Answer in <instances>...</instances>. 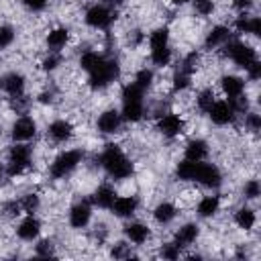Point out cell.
<instances>
[{
    "instance_id": "obj_1",
    "label": "cell",
    "mask_w": 261,
    "mask_h": 261,
    "mask_svg": "<svg viewBox=\"0 0 261 261\" xmlns=\"http://www.w3.org/2000/svg\"><path fill=\"white\" fill-rule=\"evenodd\" d=\"M100 163L104 165V169L116 177V179H122V177H128L133 173V163L124 157V153L120 151L118 145H106L104 153L100 155Z\"/></svg>"
},
{
    "instance_id": "obj_2",
    "label": "cell",
    "mask_w": 261,
    "mask_h": 261,
    "mask_svg": "<svg viewBox=\"0 0 261 261\" xmlns=\"http://www.w3.org/2000/svg\"><path fill=\"white\" fill-rule=\"evenodd\" d=\"M120 73V67L114 59H104V63L90 73V86L96 90V88H106L110 82H114Z\"/></svg>"
},
{
    "instance_id": "obj_3",
    "label": "cell",
    "mask_w": 261,
    "mask_h": 261,
    "mask_svg": "<svg viewBox=\"0 0 261 261\" xmlns=\"http://www.w3.org/2000/svg\"><path fill=\"white\" fill-rule=\"evenodd\" d=\"M82 157H84V153L77 151V149L61 153V155L51 163V175H53V177H63V175H67L69 171H73V169L77 167V163L82 161Z\"/></svg>"
},
{
    "instance_id": "obj_4",
    "label": "cell",
    "mask_w": 261,
    "mask_h": 261,
    "mask_svg": "<svg viewBox=\"0 0 261 261\" xmlns=\"http://www.w3.org/2000/svg\"><path fill=\"white\" fill-rule=\"evenodd\" d=\"M224 55H228L237 65H241V67H245V69H247L253 61H257V53H255V49L249 47V45H245V43H239V41L228 43Z\"/></svg>"
},
{
    "instance_id": "obj_5",
    "label": "cell",
    "mask_w": 261,
    "mask_h": 261,
    "mask_svg": "<svg viewBox=\"0 0 261 261\" xmlns=\"http://www.w3.org/2000/svg\"><path fill=\"white\" fill-rule=\"evenodd\" d=\"M192 179H196V181H200V184H204V186H210V188H216V186H220V171L214 167V165H210V163H202V161H196V167H194V177Z\"/></svg>"
},
{
    "instance_id": "obj_6",
    "label": "cell",
    "mask_w": 261,
    "mask_h": 261,
    "mask_svg": "<svg viewBox=\"0 0 261 261\" xmlns=\"http://www.w3.org/2000/svg\"><path fill=\"white\" fill-rule=\"evenodd\" d=\"M112 12L106 8V6H100V4H96V6H92L88 12H86V22L90 24V27H94V29H106L110 22H112Z\"/></svg>"
},
{
    "instance_id": "obj_7",
    "label": "cell",
    "mask_w": 261,
    "mask_h": 261,
    "mask_svg": "<svg viewBox=\"0 0 261 261\" xmlns=\"http://www.w3.org/2000/svg\"><path fill=\"white\" fill-rule=\"evenodd\" d=\"M208 114H210L212 122H216V124H226L234 118V110H232L230 102H222V100L212 102V106L208 108Z\"/></svg>"
},
{
    "instance_id": "obj_8",
    "label": "cell",
    "mask_w": 261,
    "mask_h": 261,
    "mask_svg": "<svg viewBox=\"0 0 261 261\" xmlns=\"http://www.w3.org/2000/svg\"><path fill=\"white\" fill-rule=\"evenodd\" d=\"M35 128H37L35 126V120L29 118V116H22L12 126V139L14 141H29L35 135Z\"/></svg>"
},
{
    "instance_id": "obj_9",
    "label": "cell",
    "mask_w": 261,
    "mask_h": 261,
    "mask_svg": "<svg viewBox=\"0 0 261 261\" xmlns=\"http://www.w3.org/2000/svg\"><path fill=\"white\" fill-rule=\"evenodd\" d=\"M90 216H92V208H90V204L84 200V202H77V204L71 208V212H69V222H71V226L82 228V226L88 224Z\"/></svg>"
},
{
    "instance_id": "obj_10",
    "label": "cell",
    "mask_w": 261,
    "mask_h": 261,
    "mask_svg": "<svg viewBox=\"0 0 261 261\" xmlns=\"http://www.w3.org/2000/svg\"><path fill=\"white\" fill-rule=\"evenodd\" d=\"M2 88L8 96L12 98H22V92H24V77L20 73H8L4 80H2Z\"/></svg>"
},
{
    "instance_id": "obj_11",
    "label": "cell",
    "mask_w": 261,
    "mask_h": 261,
    "mask_svg": "<svg viewBox=\"0 0 261 261\" xmlns=\"http://www.w3.org/2000/svg\"><path fill=\"white\" fill-rule=\"evenodd\" d=\"M159 130H161L165 137H177V135L184 130V120H181L177 114H165V116L159 120Z\"/></svg>"
},
{
    "instance_id": "obj_12",
    "label": "cell",
    "mask_w": 261,
    "mask_h": 261,
    "mask_svg": "<svg viewBox=\"0 0 261 261\" xmlns=\"http://www.w3.org/2000/svg\"><path fill=\"white\" fill-rule=\"evenodd\" d=\"M118 126H120V114L116 112V110H106V112H102L100 114V118H98V128L102 130V133H114V130H118Z\"/></svg>"
},
{
    "instance_id": "obj_13",
    "label": "cell",
    "mask_w": 261,
    "mask_h": 261,
    "mask_svg": "<svg viewBox=\"0 0 261 261\" xmlns=\"http://www.w3.org/2000/svg\"><path fill=\"white\" fill-rule=\"evenodd\" d=\"M49 135H51L53 141L61 143V141H67L73 135V126L67 120H55V122L49 124Z\"/></svg>"
},
{
    "instance_id": "obj_14",
    "label": "cell",
    "mask_w": 261,
    "mask_h": 261,
    "mask_svg": "<svg viewBox=\"0 0 261 261\" xmlns=\"http://www.w3.org/2000/svg\"><path fill=\"white\" fill-rule=\"evenodd\" d=\"M220 84H222V92H224L228 98H237V96H241L243 90H245V82H243L241 77H237V75H224V77L220 80Z\"/></svg>"
},
{
    "instance_id": "obj_15",
    "label": "cell",
    "mask_w": 261,
    "mask_h": 261,
    "mask_svg": "<svg viewBox=\"0 0 261 261\" xmlns=\"http://www.w3.org/2000/svg\"><path fill=\"white\" fill-rule=\"evenodd\" d=\"M10 163L18 165L20 169H27L31 163V147L29 145H14L10 149Z\"/></svg>"
},
{
    "instance_id": "obj_16",
    "label": "cell",
    "mask_w": 261,
    "mask_h": 261,
    "mask_svg": "<svg viewBox=\"0 0 261 261\" xmlns=\"http://www.w3.org/2000/svg\"><path fill=\"white\" fill-rule=\"evenodd\" d=\"M39 230H41V224H39L37 218H33V214H31L29 218H24V220L18 224V228H16L18 237L24 239V241H33V239L39 234Z\"/></svg>"
},
{
    "instance_id": "obj_17",
    "label": "cell",
    "mask_w": 261,
    "mask_h": 261,
    "mask_svg": "<svg viewBox=\"0 0 261 261\" xmlns=\"http://www.w3.org/2000/svg\"><path fill=\"white\" fill-rule=\"evenodd\" d=\"M110 208L114 210L116 216H130L137 210V200L133 196H122V198H116Z\"/></svg>"
},
{
    "instance_id": "obj_18",
    "label": "cell",
    "mask_w": 261,
    "mask_h": 261,
    "mask_svg": "<svg viewBox=\"0 0 261 261\" xmlns=\"http://www.w3.org/2000/svg\"><path fill=\"white\" fill-rule=\"evenodd\" d=\"M196 237H198V226L196 224H184L177 232H175V247L179 249V247H186V245H190V243H194L196 241Z\"/></svg>"
},
{
    "instance_id": "obj_19",
    "label": "cell",
    "mask_w": 261,
    "mask_h": 261,
    "mask_svg": "<svg viewBox=\"0 0 261 261\" xmlns=\"http://www.w3.org/2000/svg\"><path fill=\"white\" fill-rule=\"evenodd\" d=\"M124 232H126V237H128L133 243H137V245H141V243H145V241L149 239V228H147L145 224H141V222H130V224H126V226H124Z\"/></svg>"
},
{
    "instance_id": "obj_20",
    "label": "cell",
    "mask_w": 261,
    "mask_h": 261,
    "mask_svg": "<svg viewBox=\"0 0 261 261\" xmlns=\"http://www.w3.org/2000/svg\"><path fill=\"white\" fill-rule=\"evenodd\" d=\"M206 153H208V147L200 139L190 141L188 147H186V159H190V161H202L206 157Z\"/></svg>"
},
{
    "instance_id": "obj_21",
    "label": "cell",
    "mask_w": 261,
    "mask_h": 261,
    "mask_svg": "<svg viewBox=\"0 0 261 261\" xmlns=\"http://www.w3.org/2000/svg\"><path fill=\"white\" fill-rule=\"evenodd\" d=\"M114 200H116V192H114L110 186H100V188L94 192V202H96L100 208H110Z\"/></svg>"
},
{
    "instance_id": "obj_22",
    "label": "cell",
    "mask_w": 261,
    "mask_h": 261,
    "mask_svg": "<svg viewBox=\"0 0 261 261\" xmlns=\"http://www.w3.org/2000/svg\"><path fill=\"white\" fill-rule=\"evenodd\" d=\"M226 39H228V29H226V27H214V29L208 33V37H206V47H208V49L218 47V45H222Z\"/></svg>"
},
{
    "instance_id": "obj_23",
    "label": "cell",
    "mask_w": 261,
    "mask_h": 261,
    "mask_svg": "<svg viewBox=\"0 0 261 261\" xmlns=\"http://www.w3.org/2000/svg\"><path fill=\"white\" fill-rule=\"evenodd\" d=\"M234 27H237L241 33H253V35H259V33H261V20H259L257 16H253V18L241 16V18L234 22Z\"/></svg>"
},
{
    "instance_id": "obj_24",
    "label": "cell",
    "mask_w": 261,
    "mask_h": 261,
    "mask_svg": "<svg viewBox=\"0 0 261 261\" xmlns=\"http://www.w3.org/2000/svg\"><path fill=\"white\" fill-rule=\"evenodd\" d=\"M104 63V57L102 55H98V53H94V51H90V53H84L82 55V59H80V65L88 71V73H92V71H96L100 65Z\"/></svg>"
},
{
    "instance_id": "obj_25",
    "label": "cell",
    "mask_w": 261,
    "mask_h": 261,
    "mask_svg": "<svg viewBox=\"0 0 261 261\" xmlns=\"http://www.w3.org/2000/svg\"><path fill=\"white\" fill-rule=\"evenodd\" d=\"M153 216H155V220H157V222L167 224V222H169V220H173V216H175V206H173V204H169V202H163V204H159V206L155 208Z\"/></svg>"
},
{
    "instance_id": "obj_26",
    "label": "cell",
    "mask_w": 261,
    "mask_h": 261,
    "mask_svg": "<svg viewBox=\"0 0 261 261\" xmlns=\"http://www.w3.org/2000/svg\"><path fill=\"white\" fill-rule=\"evenodd\" d=\"M122 116H124V120H130V122L141 120L143 102H126V104H122Z\"/></svg>"
},
{
    "instance_id": "obj_27",
    "label": "cell",
    "mask_w": 261,
    "mask_h": 261,
    "mask_svg": "<svg viewBox=\"0 0 261 261\" xmlns=\"http://www.w3.org/2000/svg\"><path fill=\"white\" fill-rule=\"evenodd\" d=\"M216 210H218V198L216 196H206V198H202L198 202V214L204 216V218L212 216Z\"/></svg>"
},
{
    "instance_id": "obj_28",
    "label": "cell",
    "mask_w": 261,
    "mask_h": 261,
    "mask_svg": "<svg viewBox=\"0 0 261 261\" xmlns=\"http://www.w3.org/2000/svg\"><path fill=\"white\" fill-rule=\"evenodd\" d=\"M67 37H69L67 29H55V31L49 33V37H47V45H49L51 49H59V47L65 45Z\"/></svg>"
},
{
    "instance_id": "obj_29",
    "label": "cell",
    "mask_w": 261,
    "mask_h": 261,
    "mask_svg": "<svg viewBox=\"0 0 261 261\" xmlns=\"http://www.w3.org/2000/svg\"><path fill=\"white\" fill-rule=\"evenodd\" d=\"M234 220H237V224H239L241 228L249 230V228L255 224V212H253V210H249V208H241V210L237 212Z\"/></svg>"
},
{
    "instance_id": "obj_30",
    "label": "cell",
    "mask_w": 261,
    "mask_h": 261,
    "mask_svg": "<svg viewBox=\"0 0 261 261\" xmlns=\"http://www.w3.org/2000/svg\"><path fill=\"white\" fill-rule=\"evenodd\" d=\"M151 59H153L155 65H167L169 59H171V51H169V47L163 45V47H155V49H151Z\"/></svg>"
},
{
    "instance_id": "obj_31",
    "label": "cell",
    "mask_w": 261,
    "mask_h": 261,
    "mask_svg": "<svg viewBox=\"0 0 261 261\" xmlns=\"http://www.w3.org/2000/svg\"><path fill=\"white\" fill-rule=\"evenodd\" d=\"M167 39H169V33H167V29H157V31H153V33H151V37H149L151 49L167 45Z\"/></svg>"
},
{
    "instance_id": "obj_32",
    "label": "cell",
    "mask_w": 261,
    "mask_h": 261,
    "mask_svg": "<svg viewBox=\"0 0 261 261\" xmlns=\"http://www.w3.org/2000/svg\"><path fill=\"white\" fill-rule=\"evenodd\" d=\"M194 167H196V161L186 159V161H181V163L177 165L175 173H177L179 179H192V177H194Z\"/></svg>"
},
{
    "instance_id": "obj_33",
    "label": "cell",
    "mask_w": 261,
    "mask_h": 261,
    "mask_svg": "<svg viewBox=\"0 0 261 261\" xmlns=\"http://www.w3.org/2000/svg\"><path fill=\"white\" fill-rule=\"evenodd\" d=\"M212 102H214V94H212V90H204V92H200V96H198V108H200V110L208 112V108L212 106Z\"/></svg>"
},
{
    "instance_id": "obj_34",
    "label": "cell",
    "mask_w": 261,
    "mask_h": 261,
    "mask_svg": "<svg viewBox=\"0 0 261 261\" xmlns=\"http://www.w3.org/2000/svg\"><path fill=\"white\" fill-rule=\"evenodd\" d=\"M20 208H22L24 212L33 214V212L39 208V196H35V194H29V196H24V198H22V202H20Z\"/></svg>"
},
{
    "instance_id": "obj_35",
    "label": "cell",
    "mask_w": 261,
    "mask_h": 261,
    "mask_svg": "<svg viewBox=\"0 0 261 261\" xmlns=\"http://www.w3.org/2000/svg\"><path fill=\"white\" fill-rule=\"evenodd\" d=\"M151 80H153V73H151L149 69H141V71L137 73V77H135V84H137L141 90H145V88L151 86Z\"/></svg>"
},
{
    "instance_id": "obj_36",
    "label": "cell",
    "mask_w": 261,
    "mask_h": 261,
    "mask_svg": "<svg viewBox=\"0 0 261 261\" xmlns=\"http://www.w3.org/2000/svg\"><path fill=\"white\" fill-rule=\"evenodd\" d=\"M190 86V73H184V71H177L173 75V88L175 90H184Z\"/></svg>"
},
{
    "instance_id": "obj_37",
    "label": "cell",
    "mask_w": 261,
    "mask_h": 261,
    "mask_svg": "<svg viewBox=\"0 0 261 261\" xmlns=\"http://www.w3.org/2000/svg\"><path fill=\"white\" fill-rule=\"evenodd\" d=\"M12 39H14V31L10 27H0V47L10 45Z\"/></svg>"
},
{
    "instance_id": "obj_38",
    "label": "cell",
    "mask_w": 261,
    "mask_h": 261,
    "mask_svg": "<svg viewBox=\"0 0 261 261\" xmlns=\"http://www.w3.org/2000/svg\"><path fill=\"white\" fill-rule=\"evenodd\" d=\"M194 6H196V10H198L200 14H210V12L214 10L212 0H194Z\"/></svg>"
},
{
    "instance_id": "obj_39",
    "label": "cell",
    "mask_w": 261,
    "mask_h": 261,
    "mask_svg": "<svg viewBox=\"0 0 261 261\" xmlns=\"http://www.w3.org/2000/svg\"><path fill=\"white\" fill-rule=\"evenodd\" d=\"M37 255H39V257H49V255H53V245H51L49 241H41V243L37 245Z\"/></svg>"
},
{
    "instance_id": "obj_40",
    "label": "cell",
    "mask_w": 261,
    "mask_h": 261,
    "mask_svg": "<svg viewBox=\"0 0 261 261\" xmlns=\"http://www.w3.org/2000/svg\"><path fill=\"white\" fill-rule=\"evenodd\" d=\"M245 196H247V198H257V196H259V181H257V179H251V181L245 186Z\"/></svg>"
},
{
    "instance_id": "obj_41",
    "label": "cell",
    "mask_w": 261,
    "mask_h": 261,
    "mask_svg": "<svg viewBox=\"0 0 261 261\" xmlns=\"http://www.w3.org/2000/svg\"><path fill=\"white\" fill-rule=\"evenodd\" d=\"M128 255H130V251H128V247H126L124 243H116V245H114V249H112V257L122 259V257H128Z\"/></svg>"
},
{
    "instance_id": "obj_42",
    "label": "cell",
    "mask_w": 261,
    "mask_h": 261,
    "mask_svg": "<svg viewBox=\"0 0 261 261\" xmlns=\"http://www.w3.org/2000/svg\"><path fill=\"white\" fill-rule=\"evenodd\" d=\"M59 65V57L57 55H49L45 61H43V69L45 71H51V69H55Z\"/></svg>"
},
{
    "instance_id": "obj_43",
    "label": "cell",
    "mask_w": 261,
    "mask_h": 261,
    "mask_svg": "<svg viewBox=\"0 0 261 261\" xmlns=\"http://www.w3.org/2000/svg\"><path fill=\"white\" fill-rule=\"evenodd\" d=\"M161 255H163L165 259H177V247H175V245H165V247L161 249Z\"/></svg>"
},
{
    "instance_id": "obj_44",
    "label": "cell",
    "mask_w": 261,
    "mask_h": 261,
    "mask_svg": "<svg viewBox=\"0 0 261 261\" xmlns=\"http://www.w3.org/2000/svg\"><path fill=\"white\" fill-rule=\"evenodd\" d=\"M247 126H249L251 130H259V126H261L259 116H257V114H249V116H247Z\"/></svg>"
},
{
    "instance_id": "obj_45",
    "label": "cell",
    "mask_w": 261,
    "mask_h": 261,
    "mask_svg": "<svg viewBox=\"0 0 261 261\" xmlns=\"http://www.w3.org/2000/svg\"><path fill=\"white\" fill-rule=\"evenodd\" d=\"M22 2H24V6L31 8V10H41V8L47 4V0H22Z\"/></svg>"
},
{
    "instance_id": "obj_46",
    "label": "cell",
    "mask_w": 261,
    "mask_h": 261,
    "mask_svg": "<svg viewBox=\"0 0 261 261\" xmlns=\"http://www.w3.org/2000/svg\"><path fill=\"white\" fill-rule=\"evenodd\" d=\"M247 69H249V75H251L253 80H257V77H259V73H261V63H259V61H253Z\"/></svg>"
},
{
    "instance_id": "obj_47",
    "label": "cell",
    "mask_w": 261,
    "mask_h": 261,
    "mask_svg": "<svg viewBox=\"0 0 261 261\" xmlns=\"http://www.w3.org/2000/svg\"><path fill=\"white\" fill-rule=\"evenodd\" d=\"M251 0H234V6L239 8V10H245V8H251Z\"/></svg>"
},
{
    "instance_id": "obj_48",
    "label": "cell",
    "mask_w": 261,
    "mask_h": 261,
    "mask_svg": "<svg viewBox=\"0 0 261 261\" xmlns=\"http://www.w3.org/2000/svg\"><path fill=\"white\" fill-rule=\"evenodd\" d=\"M175 4H184V2H188V0H173Z\"/></svg>"
}]
</instances>
